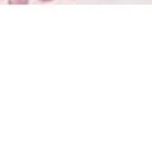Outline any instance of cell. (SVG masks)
Segmentation results:
<instances>
[{
  "label": "cell",
  "mask_w": 152,
  "mask_h": 143,
  "mask_svg": "<svg viewBox=\"0 0 152 143\" xmlns=\"http://www.w3.org/2000/svg\"><path fill=\"white\" fill-rule=\"evenodd\" d=\"M38 2H43V3H48V2H52V0H38Z\"/></svg>",
  "instance_id": "7a4b0ae2"
},
{
  "label": "cell",
  "mask_w": 152,
  "mask_h": 143,
  "mask_svg": "<svg viewBox=\"0 0 152 143\" xmlns=\"http://www.w3.org/2000/svg\"><path fill=\"white\" fill-rule=\"evenodd\" d=\"M10 5H27L28 0H8Z\"/></svg>",
  "instance_id": "6da1fadb"
}]
</instances>
